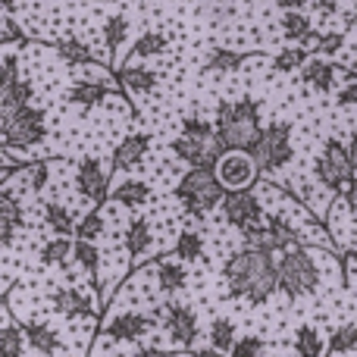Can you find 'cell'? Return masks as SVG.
Returning a JSON list of instances; mask_svg holds the SVG:
<instances>
[{"label":"cell","instance_id":"obj_1","mask_svg":"<svg viewBox=\"0 0 357 357\" xmlns=\"http://www.w3.org/2000/svg\"><path fill=\"white\" fill-rule=\"evenodd\" d=\"M222 276H226L229 295L260 307L279 291V260L266 251L241 248L226 260Z\"/></svg>","mask_w":357,"mask_h":357},{"label":"cell","instance_id":"obj_2","mask_svg":"<svg viewBox=\"0 0 357 357\" xmlns=\"http://www.w3.org/2000/svg\"><path fill=\"white\" fill-rule=\"evenodd\" d=\"M213 126L226 151H254V144L260 142V132H264L254 98L220 100L213 113Z\"/></svg>","mask_w":357,"mask_h":357},{"label":"cell","instance_id":"obj_3","mask_svg":"<svg viewBox=\"0 0 357 357\" xmlns=\"http://www.w3.org/2000/svg\"><path fill=\"white\" fill-rule=\"evenodd\" d=\"M173 154L188 167H216L220 157L226 154V144L216 135V126L210 119L188 116L178 138H173Z\"/></svg>","mask_w":357,"mask_h":357},{"label":"cell","instance_id":"obj_4","mask_svg":"<svg viewBox=\"0 0 357 357\" xmlns=\"http://www.w3.org/2000/svg\"><path fill=\"white\" fill-rule=\"evenodd\" d=\"M222 197H226V188L213 167H188L176 185V201L195 220H204L216 207H222Z\"/></svg>","mask_w":357,"mask_h":357},{"label":"cell","instance_id":"obj_5","mask_svg":"<svg viewBox=\"0 0 357 357\" xmlns=\"http://www.w3.org/2000/svg\"><path fill=\"white\" fill-rule=\"evenodd\" d=\"M317 289H320V266H317L314 254L304 245L282 251V260H279V291L289 301H298V298L317 295Z\"/></svg>","mask_w":357,"mask_h":357},{"label":"cell","instance_id":"obj_6","mask_svg":"<svg viewBox=\"0 0 357 357\" xmlns=\"http://www.w3.org/2000/svg\"><path fill=\"white\" fill-rule=\"evenodd\" d=\"M254 163L260 176H279L295 160V144H291V123H270L260 132V142L254 144Z\"/></svg>","mask_w":357,"mask_h":357},{"label":"cell","instance_id":"obj_7","mask_svg":"<svg viewBox=\"0 0 357 357\" xmlns=\"http://www.w3.org/2000/svg\"><path fill=\"white\" fill-rule=\"evenodd\" d=\"M0 129H3V148H35L47 135V116L41 107L25 104L13 113H0Z\"/></svg>","mask_w":357,"mask_h":357},{"label":"cell","instance_id":"obj_8","mask_svg":"<svg viewBox=\"0 0 357 357\" xmlns=\"http://www.w3.org/2000/svg\"><path fill=\"white\" fill-rule=\"evenodd\" d=\"M354 173L357 169H354L348 144L335 142V138L323 144L320 157H317V163H314V176L329 195H342V191H348V185L354 182Z\"/></svg>","mask_w":357,"mask_h":357},{"label":"cell","instance_id":"obj_9","mask_svg":"<svg viewBox=\"0 0 357 357\" xmlns=\"http://www.w3.org/2000/svg\"><path fill=\"white\" fill-rule=\"evenodd\" d=\"M298 245H304V235L282 213H266L257 229L245 232V248H254V251L276 254V251H289V248H298Z\"/></svg>","mask_w":357,"mask_h":357},{"label":"cell","instance_id":"obj_10","mask_svg":"<svg viewBox=\"0 0 357 357\" xmlns=\"http://www.w3.org/2000/svg\"><path fill=\"white\" fill-rule=\"evenodd\" d=\"M213 169L226 191H251L260 178V169L254 163L251 151H226Z\"/></svg>","mask_w":357,"mask_h":357},{"label":"cell","instance_id":"obj_11","mask_svg":"<svg viewBox=\"0 0 357 357\" xmlns=\"http://www.w3.org/2000/svg\"><path fill=\"white\" fill-rule=\"evenodd\" d=\"M222 216H226V222L232 229H238L241 235L251 232V229H257L260 222H264V201H260L254 191H226V197H222Z\"/></svg>","mask_w":357,"mask_h":357},{"label":"cell","instance_id":"obj_12","mask_svg":"<svg viewBox=\"0 0 357 357\" xmlns=\"http://www.w3.org/2000/svg\"><path fill=\"white\" fill-rule=\"evenodd\" d=\"M75 191L82 195V201H88L91 207H100L110 195V169L98 160V157H85L75 167Z\"/></svg>","mask_w":357,"mask_h":357},{"label":"cell","instance_id":"obj_13","mask_svg":"<svg viewBox=\"0 0 357 357\" xmlns=\"http://www.w3.org/2000/svg\"><path fill=\"white\" fill-rule=\"evenodd\" d=\"M160 326L176 345L191 348L197 339V314L182 301H169L167 307L160 310Z\"/></svg>","mask_w":357,"mask_h":357},{"label":"cell","instance_id":"obj_14","mask_svg":"<svg viewBox=\"0 0 357 357\" xmlns=\"http://www.w3.org/2000/svg\"><path fill=\"white\" fill-rule=\"evenodd\" d=\"M151 329H154V317L142 314V310H123V314L104 320V335L113 342H138Z\"/></svg>","mask_w":357,"mask_h":357},{"label":"cell","instance_id":"obj_15","mask_svg":"<svg viewBox=\"0 0 357 357\" xmlns=\"http://www.w3.org/2000/svg\"><path fill=\"white\" fill-rule=\"evenodd\" d=\"M110 94H116V82H110V75H100V79H79L69 88V104L82 107V110H94L100 107Z\"/></svg>","mask_w":357,"mask_h":357},{"label":"cell","instance_id":"obj_16","mask_svg":"<svg viewBox=\"0 0 357 357\" xmlns=\"http://www.w3.org/2000/svg\"><path fill=\"white\" fill-rule=\"evenodd\" d=\"M50 304H54V310L63 314L66 320H94V314H98L94 298L79 289H56L54 295H50Z\"/></svg>","mask_w":357,"mask_h":357},{"label":"cell","instance_id":"obj_17","mask_svg":"<svg viewBox=\"0 0 357 357\" xmlns=\"http://www.w3.org/2000/svg\"><path fill=\"white\" fill-rule=\"evenodd\" d=\"M148 151H151V135L148 132H132V135H126L123 142L116 144L110 167L116 169V173H129V169L142 167L144 157H148Z\"/></svg>","mask_w":357,"mask_h":357},{"label":"cell","instance_id":"obj_18","mask_svg":"<svg viewBox=\"0 0 357 357\" xmlns=\"http://www.w3.org/2000/svg\"><path fill=\"white\" fill-rule=\"evenodd\" d=\"M279 29H282V38L289 44H317V38H320V31L314 29V22H310V16L304 10H289L282 13V19H279Z\"/></svg>","mask_w":357,"mask_h":357},{"label":"cell","instance_id":"obj_19","mask_svg":"<svg viewBox=\"0 0 357 357\" xmlns=\"http://www.w3.org/2000/svg\"><path fill=\"white\" fill-rule=\"evenodd\" d=\"M154 248V229H151V220L144 216H132L129 229H126V251H129L132 264H142L144 257Z\"/></svg>","mask_w":357,"mask_h":357},{"label":"cell","instance_id":"obj_20","mask_svg":"<svg viewBox=\"0 0 357 357\" xmlns=\"http://www.w3.org/2000/svg\"><path fill=\"white\" fill-rule=\"evenodd\" d=\"M335 73H339L335 63H329L326 56H310L307 66L301 69V85L310 88V91L326 94V91L335 88Z\"/></svg>","mask_w":357,"mask_h":357},{"label":"cell","instance_id":"obj_21","mask_svg":"<svg viewBox=\"0 0 357 357\" xmlns=\"http://www.w3.org/2000/svg\"><path fill=\"white\" fill-rule=\"evenodd\" d=\"M19 229H22V204L13 197V191L3 188V197H0V245H3V251L13 248Z\"/></svg>","mask_w":357,"mask_h":357},{"label":"cell","instance_id":"obj_22","mask_svg":"<svg viewBox=\"0 0 357 357\" xmlns=\"http://www.w3.org/2000/svg\"><path fill=\"white\" fill-rule=\"evenodd\" d=\"M154 276H157V289L163 295H178V291L188 289V270H185L182 260H157L154 266Z\"/></svg>","mask_w":357,"mask_h":357},{"label":"cell","instance_id":"obj_23","mask_svg":"<svg viewBox=\"0 0 357 357\" xmlns=\"http://www.w3.org/2000/svg\"><path fill=\"white\" fill-rule=\"evenodd\" d=\"M113 201L123 210H142L151 201V185L144 178H123V182L113 188Z\"/></svg>","mask_w":357,"mask_h":357},{"label":"cell","instance_id":"obj_24","mask_svg":"<svg viewBox=\"0 0 357 357\" xmlns=\"http://www.w3.org/2000/svg\"><path fill=\"white\" fill-rule=\"evenodd\" d=\"M157 73L148 66H123L119 69V85L126 88V91L132 94V98H144V94H151L157 88Z\"/></svg>","mask_w":357,"mask_h":357},{"label":"cell","instance_id":"obj_25","mask_svg":"<svg viewBox=\"0 0 357 357\" xmlns=\"http://www.w3.org/2000/svg\"><path fill=\"white\" fill-rule=\"evenodd\" d=\"M25 339H29V348H31V351H38V354H44V357H54V354L63 348V342H60V335H56V329H50L47 323H38V320L25 323Z\"/></svg>","mask_w":357,"mask_h":357},{"label":"cell","instance_id":"obj_26","mask_svg":"<svg viewBox=\"0 0 357 357\" xmlns=\"http://www.w3.org/2000/svg\"><path fill=\"white\" fill-rule=\"evenodd\" d=\"M295 357H326L329 354V342L323 339V333L310 323L295 329Z\"/></svg>","mask_w":357,"mask_h":357},{"label":"cell","instance_id":"obj_27","mask_svg":"<svg viewBox=\"0 0 357 357\" xmlns=\"http://www.w3.org/2000/svg\"><path fill=\"white\" fill-rule=\"evenodd\" d=\"M44 222H47V229L54 235H75V226H79V220H75L73 207H66L63 201H47L44 204Z\"/></svg>","mask_w":357,"mask_h":357},{"label":"cell","instance_id":"obj_28","mask_svg":"<svg viewBox=\"0 0 357 357\" xmlns=\"http://www.w3.org/2000/svg\"><path fill=\"white\" fill-rule=\"evenodd\" d=\"M251 60V54H241V50H229V47H213L207 54V63L204 69L207 73H220V75H229V73H238L245 63Z\"/></svg>","mask_w":357,"mask_h":357},{"label":"cell","instance_id":"obj_29","mask_svg":"<svg viewBox=\"0 0 357 357\" xmlns=\"http://www.w3.org/2000/svg\"><path fill=\"white\" fill-rule=\"evenodd\" d=\"M173 254L182 264H197V260L204 257V235L197 232V229H182V232L176 235Z\"/></svg>","mask_w":357,"mask_h":357},{"label":"cell","instance_id":"obj_30","mask_svg":"<svg viewBox=\"0 0 357 357\" xmlns=\"http://www.w3.org/2000/svg\"><path fill=\"white\" fill-rule=\"evenodd\" d=\"M31 94H35V88H31L29 79H16L13 85H0V113H13L19 107L31 104Z\"/></svg>","mask_w":357,"mask_h":357},{"label":"cell","instance_id":"obj_31","mask_svg":"<svg viewBox=\"0 0 357 357\" xmlns=\"http://www.w3.org/2000/svg\"><path fill=\"white\" fill-rule=\"evenodd\" d=\"M207 339H210V345H213L216 351L232 354L235 342H238V326H235L229 317H216V320L210 323V329H207Z\"/></svg>","mask_w":357,"mask_h":357},{"label":"cell","instance_id":"obj_32","mask_svg":"<svg viewBox=\"0 0 357 357\" xmlns=\"http://www.w3.org/2000/svg\"><path fill=\"white\" fill-rule=\"evenodd\" d=\"M25 345H29L25 326H19L10 317H3V326H0V357H22Z\"/></svg>","mask_w":357,"mask_h":357},{"label":"cell","instance_id":"obj_33","mask_svg":"<svg viewBox=\"0 0 357 357\" xmlns=\"http://www.w3.org/2000/svg\"><path fill=\"white\" fill-rule=\"evenodd\" d=\"M56 54H60V60L69 63V66H94V50L88 47L85 41H79V38H63V41H56Z\"/></svg>","mask_w":357,"mask_h":357},{"label":"cell","instance_id":"obj_34","mask_svg":"<svg viewBox=\"0 0 357 357\" xmlns=\"http://www.w3.org/2000/svg\"><path fill=\"white\" fill-rule=\"evenodd\" d=\"M307 60H310V50L304 44H289V47H282L273 56V69L276 73H301L307 66Z\"/></svg>","mask_w":357,"mask_h":357},{"label":"cell","instance_id":"obj_35","mask_svg":"<svg viewBox=\"0 0 357 357\" xmlns=\"http://www.w3.org/2000/svg\"><path fill=\"white\" fill-rule=\"evenodd\" d=\"M167 47H169V38L163 35V31L151 29L132 44V56H135V60H151V56L167 54Z\"/></svg>","mask_w":357,"mask_h":357},{"label":"cell","instance_id":"obj_36","mask_svg":"<svg viewBox=\"0 0 357 357\" xmlns=\"http://www.w3.org/2000/svg\"><path fill=\"white\" fill-rule=\"evenodd\" d=\"M357 351V323H342L329 335V357H345Z\"/></svg>","mask_w":357,"mask_h":357},{"label":"cell","instance_id":"obj_37","mask_svg":"<svg viewBox=\"0 0 357 357\" xmlns=\"http://www.w3.org/2000/svg\"><path fill=\"white\" fill-rule=\"evenodd\" d=\"M73 248H75V241H69L66 235H56V238H50L47 245L41 248V264L44 266H66L69 260H73Z\"/></svg>","mask_w":357,"mask_h":357},{"label":"cell","instance_id":"obj_38","mask_svg":"<svg viewBox=\"0 0 357 357\" xmlns=\"http://www.w3.org/2000/svg\"><path fill=\"white\" fill-rule=\"evenodd\" d=\"M126 38H129V19H126V16H110V19H107V22H104V44H107V50H110L113 63H116L119 50H123V44H126Z\"/></svg>","mask_w":357,"mask_h":357},{"label":"cell","instance_id":"obj_39","mask_svg":"<svg viewBox=\"0 0 357 357\" xmlns=\"http://www.w3.org/2000/svg\"><path fill=\"white\" fill-rule=\"evenodd\" d=\"M73 264H79L82 270L88 273V276L98 279V270H100V248H98V241H82V238H75Z\"/></svg>","mask_w":357,"mask_h":357},{"label":"cell","instance_id":"obj_40","mask_svg":"<svg viewBox=\"0 0 357 357\" xmlns=\"http://www.w3.org/2000/svg\"><path fill=\"white\" fill-rule=\"evenodd\" d=\"M104 210L100 207H91L85 216L79 220V226H75V238H82V241H98L100 235H104Z\"/></svg>","mask_w":357,"mask_h":357},{"label":"cell","instance_id":"obj_41","mask_svg":"<svg viewBox=\"0 0 357 357\" xmlns=\"http://www.w3.org/2000/svg\"><path fill=\"white\" fill-rule=\"evenodd\" d=\"M16 176L22 178L25 188H29L31 195H41V188L47 185V176H50V163H41V160L25 163L22 169H16Z\"/></svg>","mask_w":357,"mask_h":357},{"label":"cell","instance_id":"obj_42","mask_svg":"<svg viewBox=\"0 0 357 357\" xmlns=\"http://www.w3.org/2000/svg\"><path fill=\"white\" fill-rule=\"evenodd\" d=\"M232 357H266V342L260 339V335H254V333L241 335V339L235 342V348H232Z\"/></svg>","mask_w":357,"mask_h":357},{"label":"cell","instance_id":"obj_43","mask_svg":"<svg viewBox=\"0 0 357 357\" xmlns=\"http://www.w3.org/2000/svg\"><path fill=\"white\" fill-rule=\"evenodd\" d=\"M317 54H323V56H333V54H339L342 47H345V31L342 29H333V31H320V38H317Z\"/></svg>","mask_w":357,"mask_h":357},{"label":"cell","instance_id":"obj_44","mask_svg":"<svg viewBox=\"0 0 357 357\" xmlns=\"http://www.w3.org/2000/svg\"><path fill=\"white\" fill-rule=\"evenodd\" d=\"M335 104L339 107H357V75H351V79L335 91Z\"/></svg>","mask_w":357,"mask_h":357},{"label":"cell","instance_id":"obj_45","mask_svg":"<svg viewBox=\"0 0 357 357\" xmlns=\"http://www.w3.org/2000/svg\"><path fill=\"white\" fill-rule=\"evenodd\" d=\"M19 79V63L13 54H3V66H0V85H13Z\"/></svg>","mask_w":357,"mask_h":357},{"label":"cell","instance_id":"obj_46","mask_svg":"<svg viewBox=\"0 0 357 357\" xmlns=\"http://www.w3.org/2000/svg\"><path fill=\"white\" fill-rule=\"evenodd\" d=\"M0 38H3V44H25V35L19 31V25H13L10 13H3V31H0Z\"/></svg>","mask_w":357,"mask_h":357},{"label":"cell","instance_id":"obj_47","mask_svg":"<svg viewBox=\"0 0 357 357\" xmlns=\"http://www.w3.org/2000/svg\"><path fill=\"white\" fill-rule=\"evenodd\" d=\"M132 357H173L167 348H157V345H142L132 351Z\"/></svg>","mask_w":357,"mask_h":357},{"label":"cell","instance_id":"obj_48","mask_svg":"<svg viewBox=\"0 0 357 357\" xmlns=\"http://www.w3.org/2000/svg\"><path fill=\"white\" fill-rule=\"evenodd\" d=\"M342 204H345V207H348V210H351V213L357 216V178H354L351 185H348V191H345V201H342Z\"/></svg>","mask_w":357,"mask_h":357},{"label":"cell","instance_id":"obj_49","mask_svg":"<svg viewBox=\"0 0 357 357\" xmlns=\"http://www.w3.org/2000/svg\"><path fill=\"white\" fill-rule=\"evenodd\" d=\"M188 357H226V354L216 351L213 345H207V348H195V351H188Z\"/></svg>","mask_w":357,"mask_h":357},{"label":"cell","instance_id":"obj_50","mask_svg":"<svg viewBox=\"0 0 357 357\" xmlns=\"http://www.w3.org/2000/svg\"><path fill=\"white\" fill-rule=\"evenodd\" d=\"M279 6H282V13H289V10H304V3L307 0H276Z\"/></svg>","mask_w":357,"mask_h":357},{"label":"cell","instance_id":"obj_51","mask_svg":"<svg viewBox=\"0 0 357 357\" xmlns=\"http://www.w3.org/2000/svg\"><path fill=\"white\" fill-rule=\"evenodd\" d=\"M317 10H320V13H323V16H333V13H335V10H339V6H335V3H333V0H320V3H317Z\"/></svg>","mask_w":357,"mask_h":357},{"label":"cell","instance_id":"obj_52","mask_svg":"<svg viewBox=\"0 0 357 357\" xmlns=\"http://www.w3.org/2000/svg\"><path fill=\"white\" fill-rule=\"evenodd\" d=\"M348 151H351V160H354V169H357V132L351 135V144H348Z\"/></svg>","mask_w":357,"mask_h":357},{"label":"cell","instance_id":"obj_53","mask_svg":"<svg viewBox=\"0 0 357 357\" xmlns=\"http://www.w3.org/2000/svg\"><path fill=\"white\" fill-rule=\"evenodd\" d=\"M348 25H357V0H354V6H351V13H348Z\"/></svg>","mask_w":357,"mask_h":357},{"label":"cell","instance_id":"obj_54","mask_svg":"<svg viewBox=\"0 0 357 357\" xmlns=\"http://www.w3.org/2000/svg\"><path fill=\"white\" fill-rule=\"evenodd\" d=\"M107 3H113V0H107Z\"/></svg>","mask_w":357,"mask_h":357}]
</instances>
